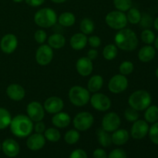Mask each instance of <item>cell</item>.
<instances>
[{
  "label": "cell",
  "instance_id": "cell-1",
  "mask_svg": "<svg viewBox=\"0 0 158 158\" xmlns=\"http://www.w3.org/2000/svg\"><path fill=\"white\" fill-rule=\"evenodd\" d=\"M114 42L118 49L127 52L135 50L139 44L136 32L132 29L126 28L118 30L114 37Z\"/></svg>",
  "mask_w": 158,
  "mask_h": 158
},
{
  "label": "cell",
  "instance_id": "cell-2",
  "mask_svg": "<svg viewBox=\"0 0 158 158\" xmlns=\"http://www.w3.org/2000/svg\"><path fill=\"white\" fill-rule=\"evenodd\" d=\"M33 122L24 114H19L12 118L9 125L12 134L19 138L29 137L33 131Z\"/></svg>",
  "mask_w": 158,
  "mask_h": 158
},
{
  "label": "cell",
  "instance_id": "cell-3",
  "mask_svg": "<svg viewBox=\"0 0 158 158\" xmlns=\"http://www.w3.org/2000/svg\"><path fill=\"white\" fill-rule=\"evenodd\" d=\"M152 97L148 91L138 89L131 94L128 103L131 107L137 111H143L151 104Z\"/></svg>",
  "mask_w": 158,
  "mask_h": 158
},
{
  "label": "cell",
  "instance_id": "cell-4",
  "mask_svg": "<svg viewBox=\"0 0 158 158\" xmlns=\"http://www.w3.org/2000/svg\"><path fill=\"white\" fill-rule=\"evenodd\" d=\"M58 16L51 8H43L34 15V22L41 28H50L56 23Z\"/></svg>",
  "mask_w": 158,
  "mask_h": 158
},
{
  "label": "cell",
  "instance_id": "cell-5",
  "mask_svg": "<svg viewBox=\"0 0 158 158\" xmlns=\"http://www.w3.org/2000/svg\"><path fill=\"white\" fill-rule=\"evenodd\" d=\"M69 100L76 106H85L90 100V93L87 89L81 86H73L69 90Z\"/></svg>",
  "mask_w": 158,
  "mask_h": 158
},
{
  "label": "cell",
  "instance_id": "cell-6",
  "mask_svg": "<svg viewBox=\"0 0 158 158\" xmlns=\"http://www.w3.org/2000/svg\"><path fill=\"white\" fill-rule=\"evenodd\" d=\"M105 22L110 28L116 30L124 29L128 23L126 14L118 10L112 11L106 14Z\"/></svg>",
  "mask_w": 158,
  "mask_h": 158
},
{
  "label": "cell",
  "instance_id": "cell-7",
  "mask_svg": "<svg viewBox=\"0 0 158 158\" xmlns=\"http://www.w3.org/2000/svg\"><path fill=\"white\" fill-rule=\"evenodd\" d=\"M94 117L89 112H80L74 117L73 123L74 128L79 131H86L93 126Z\"/></svg>",
  "mask_w": 158,
  "mask_h": 158
},
{
  "label": "cell",
  "instance_id": "cell-8",
  "mask_svg": "<svg viewBox=\"0 0 158 158\" xmlns=\"http://www.w3.org/2000/svg\"><path fill=\"white\" fill-rule=\"evenodd\" d=\"M128 87V80L126 76L116 74L111 77L108 83V89L112 94H119L124 92Z\"/></svg>",
  "mask_w": 158,
  "mask_h": 158
},
{
  "label": "cell",
  "instance_id": "cell-9",
  "mask_svg": "<svg viewBox=\"0 0 158 158\" xmlns=\"http://www.w3.org/2000/svg\"><path fill=\"white\" fill-rule=\"evenodd\" d=\"M89 102L91 106L97 111L105 112L111 107V100L109 97L102 93H95L90 97Z\"/></svg>",
  "mask_w": 158,
  "mask_h": 158
},
{
  "label": "cell",
  "instance_id": "cell-10",
  "mask_svg": "<svg viewBox=\"0 0 158 158\" xmlns=\"http://www.w3.org/2000/svg\"><path fill=\"white\" fill-rule=\"evenodd\" d=\"M121 124L120 117L117 113L110 112L105 114L102 119L101 127L109 133H113L119 129Z\"/></svg>",
  "mask_w": 158,
  "mask_h": 158
},
{
  "label": "cell",
  "instance_id": "cell-11",
  "mask_svg": "<svg viewBox=\"0 0 158 158\" xmlns=\"http://www.w3.org/2000/svg\"><path fill=\"white\" fill-rule=\"evenodd\" d=\"M53 59V49L48 44H41L35 52V60L40 66H47Z\"/></svg>",
  "mask_w": 158,
  "mask_h": 158
},
{
  "label": "cell",
  "instance_id": "cell-12",
  "mask_svg": "<svg viewBox=\"0 0 158 158\" xmlns=\"http://www.w3.org/2000/svg\"><path fill=\"white\" fill-rule=\"evenodd\" d=\"M27 116L32 122L42 121L45 117V110L43 105L38 101H32L26 106Z\"/></svg>",
  "mask_w": 158,
  "mask_h": 158
},
{
  "label": "cell",
  "instance_id": "cell-13",
  "mask_svg": "<svg viewBox=\"0 0 158 158\" xmlns=\"http://www.w3.org/2000/svg\"><path fill=\"white\" fill-rule=\"evenodd\" d=\"M149 124L144 120H137L133 123L131 129V135L135 140H141L148 134Z\"/></svg>",
  "mask_w": 158,
  "mask_h": 158
},
{
  "label": "cell",
  "instance_id": "cell-14",
  "mask_svg": "<svg viewBox=\"0 0 158 158\" xmlns=\"http://www.w3.org/2000/svg\"><path fill=\"white\" fill-rule=\"evenodd\" d=\"M43 107L46 112L50 114H55L63 110L64 107L63 100L58 97H50L45 100Z\"/></svg>",
  "mask_w": 158,
  "mask_h": 158
},
{
  "label": "cell",
  "instance_id": "cell-15",
  "mask_svg": "<svg viewBox=\"0 0 158 158\" xmlns=\"http://www.w3.org/2000/svg\"><path fill=\"white\" fill-rule=\"evenodd\" d=\"M18 46V40L14 34L9 33L5 35L0 42V48L6 54H11Z\"/></svg>",
  "mask_w": 158,
  "mask_h": 158
},
{
  "label": "cell",
  "instance_id": "cell-16",
  "mask_svg": "<svg viewBox=\"0 0 158 158\" xmlns=\"http://www.w3.org/2000/svg\"><path fill=\"white\" fill-rule=\"evenodd\" d=\"M46 141V140L43 134L37 133L33 134H31L26 140V146L30 151H37L44 148Z\"/></svg>",
  "mask_w": 158,
  "mask_h": 158
},
{
  "label": "cell",
  "instance_id": "cell-17",
  "mask_svg": "<svg viewBox=\"0 0 158 158\" xmlns=\"http://www.w3.org/2000/svg\"><path fill=\"white\" fill-rule=\"evenodd\" d=\"M2 150L5 155L8 157L13 158L17 157L19 154L20 147L16 140L12 138H8L2 143Z\"/></svg>",
  "mask_w": 158,
  "mask_h": 158
},
{
  "label": "cell",
  "instance_id": "cell-18",
  "mask_svg": "<svg viewBox=\"0 0 158 158\" xmlns=\"http://www.w3.org/2000/svg\"><path fill=\"white\" fill-rule=\"evenodd\" d=\"M76 69L77 73L82 77H88L90 75L94 69L92 60L87 56H83L78 59L76 63Z\"/></svg>",
  "mask_w": 158,
  "mask_h": 158
},
{
  "label": "cell",
  "instance_id": "cell-19",
  "mask_svg": "<svg viewBox=\"0 0 158 158\" xmlns=\"http://www.w3.org/2000/svg\"><path fill=\"white\" fill-rule=\"evenodd\" d=\"M6 94L13 101H20L23 100L26 96L25 89L19 84L12 83L6 89Z\"/></svg>",
  "mask_w": 158,
  "mask_h": 158
},
{
  "label": "cell",
  "instance_id": "cell-20",
  "mask_svg": "<svg viewBox=\"0 0 158 158\" xmlns=\"http://www.w3.org/2000/svg\"><path fill=\"white\" fill-rule=\"evenodd\" d=\"M70 116L67 113L63 112V111L55 114L52 117V123L56 128H61V129L66 128L70 124Z\"/></svg>",
  "mask_w": 158,
  "mask_h": 158
},
{
  "label": "cell",
  "instance_id": "cell-21",
  "mask_svg": "<svg viewBox=\"0 0 158 158\" xmlns=\"http://www.w3.org/2000/svg\"><path fill=\"white\" fill-rule=\"evenodd\" d=\"M156 56V49L151 45H147L140 48L137 56L142 63H149L154 59Z\"/></svg>",
  "mask_w": 158,
  "mask_h": 158
},
{
  "label": "cell",
  "instance_id": "cell-22",
  "mask_svg": "<svg viewBox=\"0 0 158 158\" xmlns=\"http://www.w3.org/2000/svg\"><path fill=\"white\" fill-rule=\"evenodd\" d=\"M87 40L86 35L82 32H77L70 38L69 44L74 50H82L87 44Z\"/></svg>",
  "mask_w": 158,
  "mask_h": 158
},
{
  "label": "cell",
  "instance_id": "cell-23",
  "mask_svg": "<svg viewBox=\"0 0 158 158\" xmlns=\"http://www.w3.org/2000/svg\"><path fill=\"white\" fill-rule=\"evenodd\" d=\"M130 138V134L126 129H117L111 134L112 143L117 146H122L127 143Z\"/></svg>",
  "mask_w": 158,
  "mask_h": 158
},
{
  "label": "cell",
  "instance_id": "cell-24",
  "mask_svg": "<svg viewBox=\"0 0 158 158\" xmlns=\"http://www.w3.org/2000/svg\"><path fill=\"white\" fill-rule=\"evenodd\" d=\"M103 79L100 75H94L90 77L87 83V89L89 93L99 92L103 87Z\"/></svg>",
  "mask_w": 158,
  "mask_h": 158
},
{
  "label": "cell",
  "instance_id": "cell-25",
  "mask_svg": "<svg viewBox=\"0 0 158 158\" xmlns=\"http://www.w3.org/2000/svg\"><path fill=\"white\" fill-rule=\"evenodd\" d=\"M66 44V39L62 34L54 33L48 38V45L52 49H60Z\"/></svg>",
  "mask_w": 158,
  "mask_h": 158
},
{
  "label": "cell",
  "instance_id": "cell-26",
  "mask_svg": "<svg viewBox=\"0 0 158 158\" xmlns=\"http://www.w3.org/2000/svg\"><path fill=\"white\" fill-rule=\"evenodd\" d=\"M57 21L63 27H70L75 24L76 17L72 12H65L60 14L57 19Z\"/></svg>",
  "mask_w": 158,
  "mask_h": 158
},
{
  "label": "cell",
  "instance_id": "cell-27",
  "mask_svg": "<svg viewBox=\"0 0 158 158\" xmlns=\"http://www.w3.org/2000/svg\"><path fill=\"white\" fill-rule=\"evenodd\" d=\"M97 136L98 138V142L103 148H108L112 144L111 135L109 132L100 127L97 130Z\"/></svg>",
  "mask_w": 158,
  "mask_h": 158
},
{
  "label": "cell",
  "instance_id": "cell-28",
  "mask_svg": "<svg viewBox=\"0 0 158 158\" xmlns=\"http://www.w3.org/2000/svg\"><path fill=\"white\" fill-rule=\"evenodd\" d=\"M144 120L148 123H154L158 121V106L150 105L144 112Z\"/></svg>",
  "mask_w": 158,
  "mask_h": 158
},
{
  "label": "cell",
  "instance_id": "cell-29",
  "mask_svg": "<svg viewBox=\"0 0 158 158\" xmlns=\"http://www.w3.org/2000/svg\"><path fill=\"white\" fill-rule=\"evenodd\" d=\"M43 135L46 140L52 142V143H56L61 138V134H60V131L57 128L54 127H49L48 129H46Z\"/></svg>",
  "mask_w": 158,
  "mask_h": 158
},
{
  "label": "cell",
  "instance_id": "cell-30",
  "mask_svg": "<svg viewBox=\"0 0 158 158\" xmlns=\"http://www.w3.org/2000/svg\"><path fill=\"white\" fill-rule=\"evenodd\" d=\"M80 29L82 33L85 35H90L94 32L95 29V25L93 20L89 18H84L80 22Z\"/></svg>",
  "mask_w": 158,
  "mask_h": 158
},
{
  "label": "cell",
  "instance_id": "cell-31",
  "mask_svg": "<svg viewBox=\"0 0 158 158\" xmlns=\"http://www.w3.org/2000/svg\"><path fill=\"white\" fill-rule=\"evenodd\" d=\"M12 118L11 114L8 110L0 107V130H4L9 127Z\"/></svg>",
  "mask_w": 158,
  "mask_h": 158
},
{
  "label": "cell",
  "instance_id": "cell-32",
  "mask_svg": "<svg viewBox=\"0 0 158 158\" xmlns=\"http://www.w3.org/2000/svg\"><path fill=\"white\" fill-rule=\"evenodd\" d=\"M127 21L133 25L139 24L140 19H141L142 14L140 13V10L137 8L131 7L127 11V13L126 14Z\"/></svg>",
  "mask_w": 158,
  "mask_h": 158
},
{
  "label": "cell",
  "instance_id": "cell-33",
  "mask_svg": "<svg viewBox=\"0 0 158 158\" xmlns=\"http://www.w3.org/2000/svg\"><path fill=\"white\" fill-rule=\"evenodd\" d=\"M118 52V48L115 44H108L103 48V56L106 60H113L115 59Z\"/></svg>",
  "mask_w": 158,
  "mask_h": 158
},
{
  "label": "cell",
  "instance_id": "cell-34",
  "mask_svg": "<svg viewBox=\"0 0 158 158\" xmlns=\"http://www.w3.org/2000/svg\"><path fill=\"white\" fill-rule=\"evenodd\" d=\"M80 138V134L79 131L76 129L69 130L64 134V140L66 143L73 145L77 143Z\"/></svg>",
  "mask_w": 158,
  "mask_h": 158
},
{
  "label": "cell",
  "instance_id": "cell-35",
  "mask_svg": "<svg viewBox=\"0 0 158 158\" xmlns=\"http://www.w3.org/2000/svg\"><path fill=\"white\" fill-rule=\"evenodd\" d=\"M114 7L117 10L121 12H127L133 6L132 0H113Z\"/></svg>",
  "mask_w": 158,
  "mask_h": 158
},
{
  "label": "cell",
  "instance_id": "cell-36",
  "mask_svg": "<svg viewBox=\"0 0 158 158\" xmlns=\"http://www.w3.org/2000/svg\"><path fill=\"white\" fill-rule=\"evenodd\" d=\"M155 38V34L150 29H143L140 34V39H141L142 42L147 45H151L152 43H154Z\"/></svg>",
  "mask_w": 158,
  "mask_h": 158
},
{
  "label": "cell",
  "instance_id": "cell-37",
  "mask_svg": "<svg viewBox=\"0 0 158 158\" xmlns=\"http://www.w3.org/2000/svg\"><path fill=\"white\" fill-rule=\"evenodd\" d=\"M134 69V65L132 62L128 61H123L120 63V66H119V72L120 74L123 76H128L131 75L133 73Z\"/></svg>",
  "mask_w": 158,
  "mask_h": 158
},
{
  "label": "cell",
  "instance_id": "cell-38",
  "mask_svg": "<svg viewBox=\"0 0 158 158\" xmlns=\"http://www.w3.org/2000/svg\"><path fill=\"white\" fill-rule=\"evenodd\" d=\"M124 117L126 120L131 123H134L136 120L139 119V114L138 111L136 110L133 109L132 107L130 106L129 108H127L124 111Z\"/></svg>",
  "mask_w": 158,
  "mask_h": 158
},
{
  "label": "cell",
  "instance_id": "cell-39",
  "mask_svg": "<svg viewBox=\"0 0 158 158\" xmlns=\"http://www.w3.org/2000/svg\"><path fill=\"white\" fill-rule=\"evenodd\" d=\"M150 140L154 144L158 145V121L152 123L148 131Z\"/></svg>",
  "mask_w": 158,
  "mask_h": 158
},
{
  "label": "cell",
  "instance_id": "cell-40",
  "mask_svg": "<svg viewBox=\"0 0 158 158\" xmlns=\"http://www.w3.org/2000/svg\"><path fill=\"white\" fill-rule=\"evenodd\" d=\"M154 20L153 18L148 13H143L141 15V19H140L139 24L140 25L143 29H150L153 26Z\"/></svg>",
  "mask_w": 158,
  "mask_h": 158
},
{
  "label": "cell",
  "instance_id": "cell-41",
  "mask_svg": "<svg viewBox=\"0 0 158 158\" xmlns=\"http://www.w3.org/2000/svg\"><path fill=\"white\" fill-rule=\"evenodd\" d=\"M34 39L39 44H43L47 40V34L43 29H38L34 34Z\"/></svg>",
  "mask_w": 158,
  "mask_h": 158
},
{
  "label": "cell",
  "instance_id": "cell-42",
  "mask_svg": "<svg viewBox=\"0 0 158 158\" xmlns=\"http://www.w3.org/2000/svg\"><path fill=\"white\" fill-rule=\"evenodd\" d=\"M107 158H127V155L124 150L121 148H116L110 153L109 155H107Z\"/></svg>",
  "mask_w": 158,
  "mask_h": 158
},
{
  "label": "cell",
  "instance_id": "cell-43",
  "mask_svg": "<svg viewBox=\"0 0 158 158\" xmlns=\"http://www.w3.org/2000/svg\"><path fill=\"white\" fill-rule=\"evenodd\" d=\"M87 43L92 48H98L101 45V40L97 35H90L87 40Z\"/></svg>",
  "mask_w": 158,
  "mask_h": 158
},
{
  "label": "cell",
  "instance_id": "cell-44",
  "mask_svg": "<svg viewBox=\"0 0 158 158\" xmlns=\"http://www.w3.org/2000/svg\"><path fill=\"white\" fill-rule=\"evenodd\" d=\"M69 158H88V156L84 150L76 149L71 152Z\"/></svg>",
  "mask_w": 158,
  "mask_h": 158
},
{
  "label": "cell",
  "instance_id": "cell-45",
  "mask_svg": "<svg viewBox=\"0 0 158 158\" xmlns=\"http://www.w3.org/2000/svg\"><path fill=\"white\" fill-rule=\"evenodd\" d=\"M46 124L42 121L35 122V125L33 126V130L35 131V133H37V134H44L45 131H46Z\"/></svg>",
  "mask_w": 158,
  "mask_h": 158
},
{
  "label": "cell",
  "instance_id": "cell-46",
  "mask_svg": "<svg viewBox=\"0 0 158 158\" xmlns=\"http://www.w3.org/2000/svg\"><path fill=\"white\" fill-rule=\"evenodd\" d=\"M94 158H107V154L102 148H97L93 153Z\"/></svg>",
  "mask_w": 158,
  "mask_h": 158
},
{
  "label": "cell",
  "instance_id": "cell-47",
  "mask_svg": "<svg viewBox=\"0 0 158 158\" xmlns=\"http://www.w3.org/2000/svg\"><path fill=\"white\" fill-rule=\"evenodd\" d=\"M26 4L32 7H38L43 5L46 0H25Z\"/></svg>",
  "mask_w": 158,
  "mask_h": 158
},
{
  "label": "cell",
  "instance_id": "cell-48",
  "mask_svg": "<svg viewBox=\"0 0 158 158\" xmlns=\"http://www.w3.org/2000/svg\"><path fill=\"white\" fill-rule=\"evenodd\" d=\"M87 57L92 61L95 60L98 57V51L96 49H89V51L87 52Z\"/></svg>",
  "mask_w": 158,
  "mask_h": 158
},
{
  "label": "cell",
  "instance_id": "cell-49",
  "mask_svg": "<svg viewBox=\"0 0 158 158\" xmlns=\"http://www.w3.org/2000/svg\"><path fill=\"white\" fill-rule=\"evenodd\" d=\"M153 26H154V29H155L157 31H158V16L154 20V23H153Z\"/></svg>",
  "mask_w": 158,
  "mask_h": 158
},
{
  "label": "cell",
  "instance_id": "cell-50",
  "mask_svg": "<svg viewBox=\"0 0 158 158\" xmlns=\"http://www.w3.org/2000/svg\"><path fill=\"white\" fill-rule=\"evenodd\" d=\"M51 2L54 3H56V4H60V3H63L66 1V0H50Z\"/></svg>",
  "mask_w": 158,
  "mask_h": 158
},
{
  "label": "cell",
  "instance_id": "cell-51",
  "mask_svg": "<svg viewBox=\"0 0 158 158\" xmlns=\"http://www.w3.org/2000/svg\"><path fill=\"white\" fill-rule=\"evenodd\" d=\"M154 48H155V49L158 50V35L155 38V40H154Z\"/></svg>",
  "mask_w": 158,
  "mask_h": 158
},
{
  "label": "cell",
  "instance_id": "cell-52",
  "mask_svg": "<svg viewBox=\"0 0 158 158\" xmlns=\"http://www.w3.org/2000/svg\"><path fill=\"white\" fill-rule=\"evenodd\" d=\"M12 1H13L14 2H15V3H20V2H22L24 1V0H12Z\"/></svg>",
  "mask_w": 158,
  "mask_h": 158
},
{
  "label": "cell",
  "instance_id": "cell-53",
  "mask_svg": "<svg viewBox=\"0 0 158 158\" xmlns=\"http://www.w3.org/2000/svg\"><path fill=\"white\" fill-rule=\"evenodd\" d=\"M155 75H156V77H157V78L158 79V67L157 68V69H156V71H155Z\"/></svg>",
  "mask_w": 158,
  "mask_h": 158
},
{
  "label": "cell",
  "instance_id": "cell-54",
  "mask_svg": "<svg viewBox=\"0 0 158 158\" xmlns=\"http://www.w3.org/2000/svg\"><path fill=\"white\" fill-rule=\"evenodd\" d=\"M1 150H2V144L0 143V151H1Z\"/></svg>",
  "mask_w": 158,
  "mask_h": 158
}]
</instances>
